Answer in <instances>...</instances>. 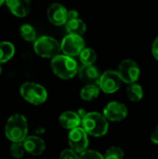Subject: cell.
Listing matches in <instances>:
<instances>
[{
  "label": "cell",
  "mask_w": 158,
  "mask_h": 159,
  "mask_svg": "<svg viewBox=\"0 0 158 159\" xmlns=\"http://www.w3.org/2000/svg\"><path fill=\"white\" fill-rule=\"evenodd\" d=\"M5 135L12 143H22L28 136V122L20 114L12 115L5 126Z\"/></svg>",
  "instance_id": "cell-1"
},
{
  "label": "cell",
  "mask_w": 158,
  "mask_h": 159,
  "mask_svg": "<svg viewBox=\"0 0 158 159\" xmlns=\"http://www.w3.org/2000/svg\"><path fill=\"white\" fill-rule=\"evenodd\" d=\"M81 125L88 135L97 138L106 135L109 129L108 120L102 114L98 112L88 113L85 117L81 119Z\"/></svg>",
  "instance_id": "cell-2"
},
{
  "label": "cell",
  "mask_w": 158,
  "mask_h": 159,
  "mask_svg": "<svg viewBox=\"0 0 158 159\" xmlns=\"http://www.w3.org/2000/svg\"><path fill=\"white\" fill-rule=\"evenodd\" d=\"M50 66L52 72L61 79L68 80L73 78L78 71L75 60L66 55H57L51 59Z\"/></svg>",
  "instance_id": "cell-3"
},
{
  "label": "cell",
  "mask_w": 158,
  "mask_h": 159,
  "mask_svg": "<svg viewBox=\"0 0 158 159\" xmlns=\"http://www.w3.org/2000/svg\"><path fill=\"white\" fill-rule=\"evenodd\" d=\"M20 96L29 103L40 105L47 101V91L40 84L34 82H25L20 88Z\"/></svg>",
  "instance_id": "cell-4"
},
{
  "label": "cell",
  "mask_w": 158,
  "mask_h": 159,
  "mask_svg": "<svg viewBox=\"0 0 158 159\" xmlns=\"http://www.w3.org/2000/svg\"><path fill=\"white\" fill-rule=\"evenodd\" d=\"M34 52L42 58H54L61 51V44L53 37L40 36L34 44Z\"/></svg>",
  "instance_id": "cell-5"
},
{
  "label": "cell",
  "mask_w": 158,
  "mask_h": 159,
  "mask_svg": "<svg viewBox=\"0 0 158 159\" xmlns=\"http://www.w3.org/2000/svg\"><path fill=\"white\" fill-rule=\"evenodd\" d=\"M116 72L118 73L122 82L128 85L136 83L141 76V68L139 64L131 59L123 60L119 63Z\"/></svg>",
  "instance_id": "cell-6"
},
{
  "label": "cell",
  "mask_w": 158,
  "mask_h": 159,
  "mask_svg": "<svg viewBox=\"0 0 158 159\" xmlns=\"http://www.w3.org/2000/svg\"><path fill=\"white\" fill-rule=\"evenodd\" d=\"M122 83L123 82L116 71L108 70L101 75L98 87L102 92L106 94H113L121 88Z\"/></svg>",
  "instance_id": "cell-7"
},
{
  "label": "cell",
  "mask_w": 158,
  "mask_h": 159,
  "mask_svg": "<svg viewBox=\"0 0 158 159\" xmlns=\"http://www.w3.org/2000/svg\"><path fill=\"white\" fill-rule=\"evenodd\" d=\"M85 48V41L82 36L75 34L66 35L61 43V50L69 57L78 56Z\"/></svg>",
  "instance_id": "cell-8"
},
{
  "label": "cell",
  "mask_w": 158,
  "mask_h": 159,
  "mask_svg": "<svg viewBox=\"0 0 158 159\" xmlns=\"http://www.w3.org/2000/svg\"><path fill=\"white\" fill-rule=\"evenodd\" d=\"M68 142L70 144V149H72L76 154H81L88 149V138L86 131L77 127L70 130L68 134Z\"/></svg>",
  "instance_id": "cell-9"
},
{
  "label": "cell",
  "mask_w": 158,
  "mask_h": 159,
  "mask_svg": "<svg viewBox=\"0 0 158 159\" xmlns=\"http://www.w3.org/2000/svg\"><path fill=\"white\" fill-rule=\"evenodd\" d=\"M127 106L119 102H111L103 109V116L112 122H119L124 120L128 116Z\"/></svg>",
  "instance_id": "cell-10"
},
{
  "label": "cell",
  "mask_w": 158,
  "mask_h": 159,
  "mask_svg": "<svg viewBox=\"0 0 158 159\" xmlns=\"http://www.w3.org/2000/svg\"><path fill=\"white\" fill-rule=\"evenodd\" d=\"M67 9L61 4L53 3L51 4L47 11V18L49 21L57 26L65 24L68 18H67Z\"/></svg>",
  "instance_id": "cell-11"
},
{
  "label": "cell",
  "mask_w": 158,
  "mask_h": 159,
  "mask_svg": "<svg viewBox=\"0 0 158 159\" xmlns=\"http://www.w3.org/2000/svg\"><path fill=\"white\" fill-rule=\"evenodd\" d=\"M22 143L25 152L32 156H40L46 149L45 142L38 136H27Z\"/></svg>",
  "instance_id": "cell-12"
},
{
  "label": "cell",
  "mask_w": 158,
  "mask_h": 159,
  "mask_svg": "<svg viewBox=\"0 0 158 159\" xmlns=\"http://www.w3.org/2000/svg\"><path fill=\"white\" fill-rule=\"evenodd\" d=\"M77 73L80 80L87 85H98L101 75L94 65H82Z\"/></svg>",
  "instance_id": "cell-13"
},
{
  "label": "cell",
  "mask_w": 158,
  "mask_h": 159,
  "mask_svg": "<svg viewBox=\"0 0 158 159\" xmlns=\"http://www.w3.org/2000/svg\"><path fill=\"white\" fill-rule=\"evenodd\" d=\"M10 12L19 18L27 16L31 10V0H5Z\"/></svg>",
  "instance_id": "cell-14"
},
{
  "label": "cell",
  "mask_w": 158,
  "mask_h": 159,
  "mask_svg": "<svg viewBox=\"0 0 158 159\" xmlns=\"http://www.w3.org/2000/svg\"><path fill=\"white\" fill-rule=\"evenodd\" d=\"M59 122L62 128L71 130L79 127V125L81 124V118L79 117L77 113L73 111H66L60 116Z\"/></svg>",
  "instance_id": "cell-15"
},
{
  "label": "cell",
  "mask_w": 158,
  "mask_h": 159,
  "mask_svg": "<svg viewBox=\"0 0 158 159\" xmlns=\"http://www.w3.org/2000/svg\"><path fill=\"white\" fill-rule=\"evenodd\" d=\"M65 26L69 34H75V35L81 36L86 33V30H87L86 23L78 18L68 20L65 23Z\"/></svg>",
  "instance_id": "cell-16"
},
{
  "label": "cell",
  "mask_w": 158,
  "mask_h": 159,
  "mask_svg": "<svg viewBox=\"0 0 158 159\" xmlns=\"http://www.w3.org/2000/svg\"><path fill=\"white\" fill-rule=\"evenodd\" d=\"M127 96L129 100L132 102H139L143 98V89L142 87L136 83L129 84L127 88Z\"/></svg>",
  "instance_id": "cell-17"
},
{
  "label": "cell",
  "mask_w": 158,
  "mask_h": 159,
  "mask_svg": "<svg viewBox=\"0 0 158 159\" xmlns=\"http://www.w3.org/2000/svg\"><path fill=\"white\" fill-rule=\"evenodd\" d=\"M100 88L97 85H86L80 90V98L85 102H91L100 95Z\"/></svg>",
  "instance_id": "cell-18"
},
{
  "label": "cell",
  "mask_w": 158,
  "mask_h": 159,
  "mask_svg": "<svg viewBox=\"0 0 158 159\" xmlns=\"http://www.w3.org/2000/svg\"><path fill=\"white\" fill-rule=\"evenodd\" d=\"M15 54V48L12 43L3 41L0 43V63L8 61Z\"/></svg>",
  "instance_id": "cell-19"
},
{
  "label": "cell",
  "mask_w": 158,
  "mask_h": 159,
  "mask_svg": "<svg viewBox=\"0 0 158 159\" xmlns=\"http://www.w3.org/2000/svg\"><path fill=\"white\" fill-rule=\"evenodd\" d=\"M79 59L83 65H93V63L97 60V54L94 49L87 48L80 52Z\"/></svg>",
  "instance_id": "cell-20"
},
{
  "label": "cell",
  "mask_w": 158,
  "mask_h": 159,
  "mask_svg": "<svg viewBox=\"0 0 158 159\" xmlns=\"http://www.w3.org/2000/svg\"><path fill=\"white\" fill-rule=\"evenodd\" d=\"M20 34L26 41L33 42L36 40V32L30 24H22L20 27Z\"/></svg>",
  "instance_id": "cell-21"
},
{
  "label": "cell",
  "mask_w": 158,
  "mask_h": 159,
  "mask_svg": "<svg viewBox=\"0 0 158 159\" xmlns=\"http://www.w3.org/2000/svg\"><path fill=\"white\" fill-rule=\"evenodd\" d=\"M103 157L104 159H124L125 152L119 146H111L107 149Z\"/></svg>",
  "instance_id": "cell-22"
},
{
  "label": "cell",
  "mask_w": 158,
  "mask_h": 159,
  "mask_svg": "<svg viewBox=\"0 0 158 159\" xmlns=\"http://www.w3.org/2000/svg\"><path fill=\"white\" fill-rule=\"evenodd\" d=\"M10 154L14 158L20 159L25 154L22 143H12L10 146Z\"/></svg>",
  "instance_id": "cell-23"
},
{
  "label": "cell",
  "mask_w": 158,
  "mask_h": 159,
  "mask_svg": "<svg viewBox=\"0 0 158 159\" xmlns=\"http://www.w3.org/2000/svg\"><path fill=\"white\" fill-rule=\"evenodd\" d=\"M79 159H104L103 156L95 150H86L79 154Z\"/></svg>",
  "instance_id": "cell-24"
},
{
  "label": "cell",
  "mask_w": 158,
  "mask_h": 159,
  "mask_svg": "<svg viewBox=\"0 0 158 159\" xmlns=\"http://www.w3.org/2000/svg\"><path fill=\"white\" fill-rule=\"evenodd\" d=\"M60 159H79V156L72 149H65L61 153Z\"/></svg>",
  "instance_id": "cell-25"
},
{
  "label": "cell",
  "mask_w": 158,
  "mask_h": 159,
  "mask_svg": "<svg viewBox=\"0 0 158 159\" xmlns=\"http://www.w3.org/2000/svg\"><path fill=\"white\" fill-rule=\"evenodd\" d=\"M151 51H152V55L154 56V58L156 61H158V35L156 36V38L154 40L153 44H152Z\"/></svg>",
  "instance_id": "cell-26"
},
{
  "label": "cell",
  "mask_w": 158,
  "mask_h": 159,
  "mask_svg": "<svg viewBox=\"0 0 158 159\" xmlns=\"http://www.w3.org/2000/svg\"><path fill=\"white\" fill-rule=\"evenodd\" d=\"M150 139H151V142L154 144L158 145V125L154 129V130L152 131L151 136H150Z\"/></svg>",
  "instance_id": "cell-27"
},
{
  "label": "cell",
  "mask_w": 158,
  "mask_h": 159,
  "mask_svg": "<svg viewBox=\"0 0 158 159\" xmlns=\"http://www.w3.org/2000/svg\"><path fill=\"white\" fill-rule=\"evenodd\" d=\"M67 18L68 20H73V19H77L78 18V12L74 9H72V10H69L67 12Z\"/></svg>",
  "instance_id": "cell-28"
},
{
  "label": "cell",
  "mask_w": 158,
  "mask_h": 159,
  "mask_svg": "<svg viewBox=\"0 0 158 159\" xmlns=\"http://www.w3.org/2000/svg\"><path fill=\"white\" fill-rule=\"evenodd\" d=\"M87 114H88V113H87L84 109H79L78 112H77V115L79 116V117H80L81 119H82L83 117H85V116H86Z\"/></svg>",
  "instance_id": "cell-29"
},
{
  "label": "cell",
  "mask_w": 158,
  "mask_h": 159,
  "mask_svg": "<svg viewBox=\"0 0 158 159\" xmlns=\"http://www.w3.org/2000/svg\"><path fill=\"white\" fill-rule=\"evenodd\" d=\"M4 2H5V0H0V7L2 6V4H3Z\"/></svg>",
  "instance_id": "cell-30"
},
{
  "label": "cell",
  "mask_w": 158,
  "mask_h": 159,
  "mask_svg": "<svg viewBox=\"0 0 158 159\" xmlns=\"http://www.w3.org/2000/svg\"><path fill=\"white\" fill-rule=\"evenodd\" d=\"M1 71H2V68H1V65H0V74H1Z\"/></svg>",
  "instance_id": "cell-31"
}]
</instances>
